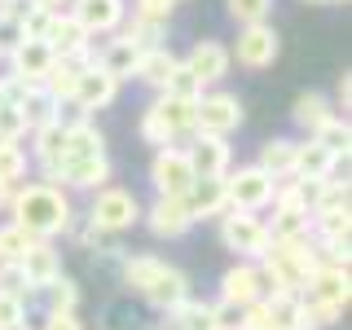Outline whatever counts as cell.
<instances>
[{
	"mask_svg": "<svg viewBox=\"0 0 352 330\" xmlns=\"http://www.w3.org/2000/svg\"><path fill=\"white\" fill-rule=\"evenodd\" d=\"M9 212H14V225L27 229L36 242H49L71 229V198L58 185H44V181H31V185H18L14 198H9Z\"/></svg>",
	"mask_w": 352,
	"mask_h": 330,
	"instance_id": "6da1fadb",
	"label": "cell"
},
{
	"mask_svg": "<svg viewBox=\"0 0 352 330\" xmlns=\"http://www.w3.org/2000/svg\"><path fill=\"white\" fill-rule=\"evenodd\" d=\"M317 251L308 238H295V242H269V251L256 260L260 269V282H264V295L273 291H291V295H304L308 282L317 273Z\"/></svg>",
	"mask_w": 352,
	"mask_h": 330,
	"instance_id": "7a4b0ae2",
	"label": "cell"
},
{
	"mask_svg": "<svg viewBox=\"0 0 352 330\" xmlns=\"http://www.w3.org/2000/svg\"><path fill=\"white\" fill-rule=\"evenodd\" d=\"M124 282L159 313H172L176 304L190 300V278L159 256H124Z\"/></svg>",
	"mask_w": 352,
	"mask_h": 330,
	"instance_id": "3957f363",
	"label": "cell"
},
{
	"mask_svg": "<svg viewBox=\"0 0 352 330\" xmlns=\"http://www.w3.org/2000/svg\"><path fill=\"white\" fill-rule=\"evenodd\" d=\"M141 220V203L137 194L119 190V185H106V190H97L93 207H88V225L97 229V234H124Z\"/></svg>",
	"mask_w": 352,
	"mask_h": 330,
	"instance_id": "277c9868",
	"label": "cell"
},
{
	"mask_svg": "<svg viewBox=\"0 0 352 330\" xmlns=\"http://www.w3.org/2000/svg\"><path fill=\"white\" fill-rule=\"evenodd\" d=\"M220 242H225L238 260L256 264L264 251H269V229H264V220L251 216V212H225L220 216Z\"/></svg>",
	"mask_w": 352,
	"mask_h": 330,
	"instance_id": "5b68a950",
	"label": "cell"
},
{
	"mask_svg": "<svg viewBox=\"0 0 352 330\" xmlns=\"http://www.w3.org/2000/svg\"><path fill=\"white\" fill-rule=\"evenodd\" d=\"M273 176L260 172L256 163L251 168H238L234 176H225V198H229V212H264V207L273 203Z\"/></svg>",
	"mask_w": 352,
	"mask_h": 330,
	"instance_id": "8992f818",
	"label": "cell"
},
{
	"mask_svg": "<svg viewBox=\"0 0 352 330\" xmlns=\"http://www.w3.org/2000/svg\"><path fill=\"white\" fill-rule=\"evenodd\" d=\"M238 124H242V102L234 93H203L194 102V132L198 137H220L225 141Z\"/></svg>",
	"mask_w": 352,
	"mask_h": 330,
	"instance_id": "52a82bcc",
	"label": "cell"
},
{
	"mask_svg": "<svg viewBox=\"0 0 352 330\" xmlns=\"http://www.w3.org/2000/svg\"><path fill=\"white\" fill-rule=\"evenodd\" d=\"M44 176V185H66V190H106V181H110V159L106 154H97V159H66L58 163V168H49V172H40Z\"/></svg>",
	"mask_w": 352,
	"mask_h": 330,
	"instance_id": "ba28073f",
	"label": "cell"
},
{
	"mask_svg": "<svg viewBox=\"0 0 352 330\" xmlns=\"http://www.w3.org/2000/svg\"><path fill=\"white\" fill-rule=\"evenodd\" d=\"M150 181L159 198H185L194 185V168L185 159V146H168V150H154V163H150Z\"/></svg>",
	"mask_w": 352,
	"mask_h": 330,
	"instance_id": "9c48e42d",
	"label": "cell"
},
{
	"mask_svg": "<svg viewBox=\"0 0 352 330\" xmlns=\"http://www.w3.org/2000/svg\"><path fill=\"white\" fill-rule=\"evenodd\" d=\"M278 31L269 27V22H260V27H242L238 31V44L229 58H238V66H247V71H264V66L278 62Z\"/></svg>",
	"mask_w": 352,
	"mask_h": 330,
	"instance_id": "30bf717a",
	"label": "cell"
},
{
	"mask_svg": "<svg viewBox=\"0 0 352 330\" xmlns=\"http://www.w3.org/2000/svg\"><path fill=\"white\" fill-rule=\"evenodd\" d=\"M5 62H9V80H22V84H44V75L53 71V53H49V44L44 40H18L14 49L5 53Z\"/></svg>",
	"mask_w": 352,
	"mask_h": 330,
	"instance_id": "8fae6325",
	"label": "cell"
},
{
	"mask_svg": "<svg viewBox=\"0 0 352 330\" xmlns=\"http://www.w3.org/2000/svg\"><path fill=\"white\" fill-rule=\"evenodd\" d=\"M88 36H110V31L124 27L128 18V5L124 0H71V9H66Z\"/></svg>",
	"mask_w": 352,
	"mask_h": 330,
	"instance_id": "7c38bea8",
	"label": "cell"
},
{
	"mask_svg": "<svg viewBox=\"0 0 352 330\" xmlns=\"http://www.w3.org/2000/svg\"><path fill=\"white\" fill-rule=\"evenodd\" d=\"M115 93H119V84L110 80V75L102 71V66H84L80 71V80H75V93H71V106L80 110V115L88 119L93 110H106L110 102H115Z\"/></svg>",
	"mask_w": 352,
	"mask_h": 330,
	"instance_id": "4fadbf2b",
	"label": "cell"
},
{
	"mask_svg": "<svg viewBox=\"0 0 352 330\" xmlns=\"http://www.w3.org/2000/svg\"><path fill=\"white\" fill-rule=\"evenodd\" d=\"M185 159L194 168V181H220V176H229V141L194 132V146H185Z\"/></svg>",
	"mask_w": 352,
	"mask_h": 330,
	"instance_id": "5bb4252c",
	"label": "cell"
},
{
	"mask_svg": "<svg viewBox=\"0 0 352 330\" xmlns=\"http://www.w3.org/2000/svg\"><path fill=\"white\" fill-rule=\"evenodd\" d=\"M220 300L225 304H260L264 300V282H260V269L251 260H238L234 269H225V278H220Z\"/></svg>",
	"mask_w": 352,
	"mask_h": 330,
	"instance_id": "9a60e30c",
	"label": "cell"
},
{
	"mask_svg": "<svg viewBox=\"0 0 352 330\" xmlns=\"http://www.w3.org/2000/svg\"><path fill=\"white\" fill-rule=\"evenodd\" d=\"M304 295H313V300H322V304L344 313L348 300H352V273L344 264H317V273H313V282H308Z\"/></svg>",
	"mask_w": 352,
	"mask_h": 330,
	"instance_id": "2e32d148",
	"label": "cell"
},
{
	"mask_svg": "<svg viewBox=\"0 0 352 330\" xmlns=\"http://www.w3.org/2000/svg\"><path fill=\"white\" fill-rule=\"evenodd\" d=\"M141 216H146L154 238H181V234H190V225H194L185 198H154L150 212H141Z\"/></svg>",
	"mask_w": 352,
	"mask_h": 330,
	"instance_id": "e0dca14e",
	"label": "cell"
},
{
	"mask_svg": "<svg viewBox=\"0 0 352 330\" xmlns=\"http://www.w3.org/2000/svg\"><path fill=\"white\" fill-rule=\"evenodd\" d=\"M22 278H27V291H44L49 282L62 278V256L53 242H31V251L18 260Z\"/></svg>",
	"mask_w": 352,
	"mask_h": 330,
	"instance_id": "ac0fdd59",
	"label": "cell"
},
{
	"mask_svg": "<svg viewBox=\"0 0 352 330\" xmlns=\"http://www.w3.org/2000/svg\"><path fill=\"white\" fill-rule=\"evenodd\" d=\"M44 44H49V53H53V58H80V53L93 49V36H88L80 22H75V18L62 9V14H53Z\"/></svg>",
	"mask_w": 352,
	"mask_h": 330,
	"instance_id": "d6986e66",
	"label": "cell"
},
{
	"mask_svg": "<svg viewBox=\"0 0 352 330\" xmlns=\"http://www.w3.org/2000/svg\"><path fill=\"white\" fill-rule=\"evenodd\" d=\"M229 62H234V58H229L225 44H216V40H198L194 49H190V58H185V71H190L194 80L207 88V84H216V80H225V75H229Z\"/></svg>",
	"mask_w": 352,
	"mask_h": 330,
	"instance_id": "ffe728a7",
	"label": "cell"
},
{
	"mask_svg": "<svg viewBox=\"0 0 352 330\" xmlns=\"http://www.w3.org/2000/svg\"><path fill=\"white\" fill-rule=\"evenodd\" d=\"M137 62H141V49L132 44L128 36H115V40H106V49L97 53V66L110 75V80H132L137 75Z\"/></svg>",
	"mask_w": 352,
	"mask_h": 330,
	"instance_id": "44dd1931",
	"label": "cell"
},
{
	"mask_svg": "<svg viewBox=\"0 0 352 330\" xmlns=\"http://www.w3.org/2000/svg\"><path fill=\"white\" fill-rule=\"evenodd\" d=\"M31 159L40 163V172L58 168V163L66 159V124L62 119H53V124H44L31 132Z\"/></svg>",
	"mask_w": 352,
	"mask_h": 330,
	"instance_id": "7402d4cb",
	"label": "cell"
},
{
	"mask_svg": "<svg viewBox=\"0 0 352 330\" xmlns=\"http://www.w3.org/2000/svg\"><path fill=\"white\" fill-rule=\"evenodd\" d=\"M185 207H190L194 220H203V216H225V212H229L225 176H220V181H194L190 194H185Z\"/></svg>",
	"mask_w": 352,
	"mask_h": 330,
	"instance_id": "603a6c76",
	"label": "cell"
},
{
	"mask_svg": "<svg viewBox=\"0 0 352 330\" xmlns=\"http://www.w3.org/2000/svg\"><path fill=\"white\" fill-rule=\"evenodd\" d=\"M264 313H269V330H304V300L291 291L264 295Z\"/></svg>",
	"mask_w": 352,
	"mask_h": 330,
	"instance_id": "cb8c5ba5",
	"label": "cell"
},
{
	"mask_svg": "<svg viewBox=\"0 0 352 330\" xmlns=\"http://www.w3.org/2000/svg\"><path fill=\"white\" fill-rule=\"evenodd\" d=\"M66 154L71 159H97V154H106V137L97 132L93 119H71L66 124Z\"/></svg>",
	"mask_w": 352,
	"mask_h": 330,
	"instance_id": "d4e9b609",
	"label": "cell"
},
{
	"mask_svg": "<svg viewBox=\"0 0 352 330\" xmlns=\"http://www.w3.org/2000/svg\"><path fill=\"white\" fill-rule=\"evenodd\" d=\"M176 53L163 44V49H150V53H141V62H137V80L141 84H150L154 93H163L168 88V80H172V71H176Z\"/></svg>",
	"mask_w": 352,
	"mask_h": 330,
	"instance_id": "484cf974",
	"label": "cell"
},
{
	"mask_svg": "<svg viewBox=\"0 0 352 330\" xmlns=\"http://www.w3.org/2000/svg\"><path fill=\"white\" fill-rule=\"evenodd\" d=\"M330 163H335V159H330V154L317 146L313 137H308V141H295V172L291 176H300V181H326V176H330Z\"/></svg>",
	"mask_w": 352,
	"mask_h": 330,
	"instance_id": "4316f807",
	"label": "cell"
},
{
	"mask_svg": "<svg viewBox=\"0 0 352 330\" xmlns=\"http://www.w3.org/2000/svg\"><path fill=\"white\" fill-rule=\"evenodd\" d=\"M291 119L308 132V137H313V132L322 128L326 119H335V106H330V97H326V93H300V97H295Z\"/></svg>",
	"mask_w": 352,
	"mask_h": 330,
	"instance_id": "83f0119b",
	"label": "cell"
},
{
	"mask_svg": "<svg viewBox=\"0 0 352 330\" xmlns=\"http://www.w3.org/2000/svg\"><path fill=\"white\" fill-rule=\"evenodd\" d=\"M256 168H260V172H269L273 181L291 176V172H295V141H291V137H273V141H264Z\"/></svg>",
	"mask_w": 352,
	"mask_h": 330,
	"instance_id": "f1b7e54d",
	"label": "cell"
},
{
	"mask_svg": "<svg viewBox=\"0 0 352 330\" xmlns=\"http://www.w3.org/2000/svg\"><path fill=\"white\" fill-rule=\"evenodd\" d=\"M163 330H216L212 322V304L203 300H185L172 313H163Z\"/></svg>",
	"mask_w": 352,
	"mask_h": 330,
	"instance_id": "f546056e",
	"label": "cell"
},
{
	"mask_svg": "<svg viewBox=\"0 0 352 330\" xmlns=\"http://www.w3.org/2000/svg\"><path fill=\"white\" fill-rule=\"evenodd\" d=\"M313 141L322 146L330 159H339V154H348V146H352V124H348V115H335V119H326L322 128L313 132Z\"/></svg>",
	"mask_w": 352,
	"mask_h": 330,
	"instance_id": "4dcf8cb0",
	"label": "cell"
},
{
	"mask_svg": "<svg viewBox=\"0 0 352 330\" xmlns=\"http://www.w3.org/2000/svg\"><path fill=\"white\" fill-rule=\"evenodd\" d=\"M269 229V242H295V238H308L313 234V216L308 212H273V225Z\"/></svg>",
	"mask_w": 352,
	"mask_h": 330,
	"instance_id": "1f68e13d",
	"label": "cell"
},
{
	"mask_svg": "<svg viewBox=\"0 0 352 330\" xmlns=\"http://www.w3.org/2000/svg\"><path fill=\"white\" fill-rule=\"evenodd\" d=\"M159 110V119L168 124L172 137H185V132H194V102H176V97H159L154 102Z\"/></svg>",
	"mask_w": 352,
	"mask_h": 330,
	"instance_id": "d6a6232c",
	"label": "cell"
},
{
	"mask_svg": "<svg viewBox=\"0 0 352 330\" xmlns=\"http://www.w3.org/2000/svg\"><path fill=\"white\" fill-rule=\"evenodd\" d=\"M335 212H352L348 203V181H322L313 198V216H335Z\"/></svg>",
	"mask_w": 352,
	"mask_h": 330,
	"instance_id": "836d02e7",
	"label": "cell"
},
{
	"mask_svg": "<svg viewBox=\"0 0 352 330\" xmlns=\"http://www.w3.org/2000/svg\"><path fill=\"white\" fill-rule=\"evenodd\" d=\"M22 176H27V150L18 141H0V185L18 190Z\"/></svg>",
	"mask_w": 352,
	"mask_h": 330,
	"instance_id": "e575fe53",
	"label": "cell"
},
{
	"mask_svg": "<svg viewBox=\"0 0 352 330\" xmlns=\"http://www.w3.org/2000/svg\"><path fill=\"white\" fill-rule=\"evenodd\" d=\"M40 295L49 304V313H75V304H80V286H75V278H66V273L58 282H49Z\"/></svg>",
	"mask_w": 352,
	"mask_h": 330,
	"instance_id": "d590c367",
	"label": "cell"
},
{
	"mask_svg": "<svg viewBox=\"0 0 352 330\" xmlns=\"http://www.w3.org/2000/svg\"><path fill=\"white\" fill-rule=\"evenodd\" d=\"M31 242H36V238H31L27 229H18L14 220H9V225H0V264H18L31 251Z\"/></svg>",
	"mask_w": 352,
	"mask_h": 330,
	"instance_id": "8d00e7d4",
	"label": "cell"
},
{
	"mask_svg": "<svg viewBox=\"0 0 352 330\" xmlns=\"http://www.w3.org/2000/svg\"><path fill=\"white\" fill-rule=\"evenodd\" d=\"M225 5H229V18L238 27H260L273 14V0H225Z\"/></svg>",
	"mask_w": 352,
	"mask_h": 330,
	"instance_id": "74e56055",
	"label": "cell"
},
{
	"mask_svg": "<svg viewBox=\"0 0 352 330\" xmlns=\"http://www.w3.org/2000/svg\"><path fill=\"white\" fill-rule=\"evenodd\" d=\"M159 97H176V102H198V97H203V84H198L194 75L185 71V62H176L172 80H168V88H163Z\"/></svg>",
	"mask_w": 352,
	"mask_h": 330,
	"instance_id": "f35d334b",
	"label": "cell"
},
{
	"mask_svg": "<svg viewBox=\"0 0 352 330\" xmlns=\"http://www.w3.org/2000/svg\"><path fill=\"white\" fill-rule=\"evenodd\" d=\"M163 31H168V27H159V22H146V18H132L124 36H128L132 44H137L141 53H150V49H163Z\"/></svg>",
	"mask_w": 352,
	"mask_h": 330,
	"instance_id": "ab89813d",
	"label": "cell"
},
{
	"mask_svg": "<svg viewBox=\"0 0 352 330\" xmlns=\"http://www.w3.org/2000/svg\"><path fill=\"white\" fill-rule=\"evenodd\" d=\"M141 141H146V146H154V150H168L172 146V132H168V124H163V119H159V110H146V115H141Z\"/></svg>",
	"mask_w": 352,
	"mask_h": 330,
	"instance_id": "60d3db41",
	"label": "cell"
},
{
	"mask_svg": "<svg viewBox=\"0 0 352 330\" xmlns=\"http://www.w3.org/2000/svg\"><path fill=\"white\" fill-rule=\"evenodd\" d=\"M304 300V330H322V326H335L339 317V308H330V304H322V300H313V295H300Z\"/></svg>",
	"mask_w": 352,
	"mask_h": 330,
	"instance_id": "b9f144b4",
	"label": "cell"
},
{
	"mask_svg": "<svg viewBox=\"0 0 352 330\" xmlns=\"http://www.w3.org/2000/svg\"><path fill=\"white\" fill-rule=\"evenodd\" d=\"M313 234L322 238H352V212H335V216H313Z\"/></svg>",
	"mask_w": 352,
	"mask_h": 330,
	"instance_id": "7bdbcfd3",
	"label": "cell"
},
{
	"mask_svg": "<svg viewBox=\"0 0 352 330\" xmlns=\"http://www.w3.org/2000/svg\"><path fill=\"white\" fill-rule=\"evenodd\" d=\"M22 137H27V119L14 102H5L0 106V141H22Z\"/></svg>",
	"mask_w": 352,
	"mask_h": 330,
	"instance_id": "ee69618b",
	"label": "cell"
},
{
	"mask_svg": "<svg viewBox=\"0 0 352 330\" xmlns=\"http://www.w3.org/2000/svg\"><path fill=\"white\" fill-rule=\"evenodd\" d=\"M0 295H9V300H22L27 304V278H22L18 264H0Z\"/></svg>",
	"mask_w": 352,
	"mask_h": 330,
	"instance_id": "f6af8a7d",
	"label": "cell"
},
{
	"mask_svg": "<svg viewBox=\"0 0 352 330\" xmlns=\"http://www.w3.org/2000/svg\"><path fill=\"white\" fill-rule=\"evenodd\" d=\"M172 0H132V18H146V22H159V27H168L172 18Z\"/></svg>",
	"mask_w": 352,
	"mask_h": 330,
	"instance_id": "bcb514c9",
	"label": "cell"
},
{
	"mask_svg": "<svg viewBox=\"0 0 352 330\" xmlns=\"http://www.w3.org/2000/svg\"><path fill=\"white\" fill-rule=\"evenodd\" d=\"M49 22H53V14H49V9H31V14L27 18H22V40H44V36H49Z\"/></svg>",
	"mask_w": 352,
	"mask_h": 330,
	"instance_id": "7dc6e473",
	"label": "cell"
},
{
	"mask_svg": "<svg viewBox=\"0 0 352 330\" xmlns=\"http://www.w3.org/2000/svg\"><path fill=\"white\" fill-rule=\"evenodd\" d=\"M212 322H216V330H242V308L238 304H212Z\"/></svg>",
	"mask_w": 352,
	"mask_h": 330,
	"instance_id": "c3c4849f",
	"label": "cell"
},
{
	"mask_svg": "<svg viewBox=\"0 0 352 330\" xmlns=\"http://www.w3.org/2000/svg\"><path fill=\"white\" fill-rule=\"evenodd\" d=\"M22 322H27V304H22V300H9V295H0V330L22 326Z\"/></svg>",
	"mask_w": 352,
	"mask_h": 330,
	"instance_id": "681fc988",
	"label": "cell"
},
{
	"mask_svg": "<svg viewBox=\"0 0 352 330\" xmlns=\"http://www.w3.org/2000/svg\"><path fill=\"white\" fill-rule=\"evenodd\" d=\"M242 330H269V313H264V300L242 308Z\"/></svg>",
	"mask_w": 352,
	"mask_h": 330,
	"instance_id": "f907efd6",
	"label": "cell"
},
{
	"mask_svg": "<svg viewBox=\"0 0 352 330\" xmlns=\"http://www.w3.org/2000/svg\"><path fill=\"white\" fill-rule=\"evenodd\" d=\"M27 14H31V0H0V18H5V22H18V27H22Z\"/></svg>",
	"mask_w": 352,
	"mask_h": 330,
	"instance_id": "816d5d0a",
	"label": "cell"
},
{
	"mask_svg": "<svg viewBox=\"0 0 352 330\" xmlns=\"http://www.w3.org/2000/svg\"><path fill=\"white\" fill-rule=\"evenodd\" d=\"M44 330H84V322L75 313H49L44 317Z\"/></svg>",
	"mask_w": 352,
	"mask_h": 330,
	"instance_id": "f5cc1de1",
	"label": "cell"
},
{
	"mask_svg": "<svg viewBox=\"0 0 352 330\" xmlns=\"http://www.w3.org/2000/svg\"><path fill=\"white\" fill-rule=\"evenodd\" d=\"M335 102H339V110H348V102H352V75H339V88H335Z\"/></svg>",
	"mask_w": 352,
	"mask_h": 330,
	"instance_id": "db71d44e",
	"label": "cell"
},
{
	"mask_svg": "<svg viewBox=\"0 0 352 330\" xmlns=\"http://www.w3.org/2000/svg\"><path fill=\"white\" fill-rule=\"evenodd\" d=\"M75 238H80V247H97V242H102V234H97L93 225H84V229H80Z\"/></svg>",
	"mask_w": 352,
	"mask_h": 330,
	"instance_id": "11a10c76",
	"label": "cell"
},
{
	"mask_svg": "<svg viewBox=\"0 0 352 330\" xmlns=\"http://www.w3.org/2000/svg\"><path fill=\"white\" fill-rule=\"evenodd\" d=\"M9 198H14V190H9V185H0V207H9Z\"/></svg>",
	"mask_w": 352,
	"mask_h": 330,
	"instance_id": "9f6ffc18",
	"label": "cell"
},
{
	"mask_svg": "<svg viewBox=\"0 0 352 330\" xmlns=\"http://www.w3.org/2000/svg\"><path fill=\"white\" fill-rule=\"evenodd\" d=\"M9 330H31V322H22V326H9Z\"/></svg>",
	"mask_w": 352,
	"mask_h": 330,
	"instance_id": "6f0895ef",
	"label": "cell"
},
{
	"mask_svg": "<svg viewBox=\"0 0 352 330\" xmlns=\"http://www.w3.org/2000/svg\"><path fill=\"white\" fill-rule=\"evenodd\" d=\"M326 5H348V0H326Z\"/></svg>",
	"mask_w": 352,
	"mask_h": 330,
	"instance_id": "680465c9",
	"label": "cell"
},
{
	"mask_svg": "<svg viewBox=\"0 0 352 330\" xmlns=\"http://www.w3.org/2000/svg\"><path fill=\"white\" fill-rule=\"evenodd\" d=\"M304 5H326V0H304Z\"/></svg>",
	"mask_w": 352,
	"mask_h": 330,
	"instance_id": "91938a15",
	"label": "cell"
},
{
	"mask_svg": "<svg viewBox=\"0 0 352 330\" xmlns=\"http://www.w3.org/2000/svg\"><path fill=\"white\" fill-rule=\"evenodd\" d=\"M0 58H5V53H0Z\"/></svg>",
	"mask_w": 352,
	"mask_h": 330,
	"instance_id": "94428289",
	"label": "cell"
},
{
	"mask_svg": "<svg viewBox=\"0 0 352 330\" xmlns=\"http://www.w3.org/2000/svg\"><path fill=\"white\" fill-rule=\"evenodd\" d=\"M172 5H176V0H172Z\"/></svg>",
	"mask_w": 352,
	"mask_h": 330,
	"instance_id": "6125c7cd",
	"label": "cell"
}]
</instances>
